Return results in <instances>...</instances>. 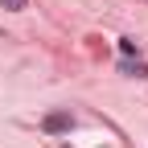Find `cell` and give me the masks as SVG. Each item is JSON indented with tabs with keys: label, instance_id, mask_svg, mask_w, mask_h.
Listing matches in <instances>:
<instances>
[{
	"label": "cell",
	"instance_id": "cell-1",
	"mask_svg": "<svg viewBox=\"0 0 148 148\" xmlns=\"http://www.w3.org/2000/svg\"><path fill=\"white\" fill-rule=\"evenodd\" d=\"M41 127H45L49 136H66L70 127H74V115H70V111H49V115L41 119Z\"/></svg>",
	"mask_w": 148,
	"mask_h": 148
},
{
	"label": "cell",
	"instance_id": "cell-2",
	"mask_svg": "<svg viewBox=\"0 0 148 148\" xmlns=\"http://www.w3.org/2000/svg\"><path fill=\"white\" fill-rule=\"evenodd\" d=\"M123 74H136V78H144L148 66H144V62H127V66H123Z\"/></svg>",
	"mask_w": 148,
	"mask_h": 148
},
{
	"label": "cell",
	"instance_id": "cell-3",
	"mask_svg": "<svg viewBox=\"0 0 148 148\" xmlns=\"http://www.w3.org/2000/svg\"><path fill=\"white\" fill-rule=\"evenodd\" d=\"M119 53H123V58H132V53H136V41H132V37H119Z\"/></svg>",
	"mask_w": 148,
	"mask_h": 148
},
{
	"label": "cell",
	"instance_id": "cell-4",
	"mask_svg": "<svg viewBox=\"0 0 148 148\" xmlns=\"http://www.w3.org/2000/svg\"><path fill=\"white\" fill-rule=\"evenodd\" d=\"M0 4H4V8H8V12H21V8H25V4H29V0H0Z\"/></svg>",
	"mask_w": 148,
	"mask_h": 148
},
{
	"label": "cell",
	"instance_id": "cell-5",
	"mask_svg": "<svg viewBox=\"0 0 148 148\" xmlns=\"http://www.w3.org/2000/svg\"><path fill=\"white\" fill-rule=\"evenodd\" d=\"M66 148H70V144H66Z\"/></svg>",
	"mask_w": 148,
	"mask_h": 148
}]
</instances>
